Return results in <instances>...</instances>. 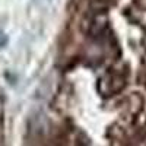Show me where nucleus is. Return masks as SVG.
Instances as JSON below:
<instances>
[{
  "label": "nucleus",
  "mask_w": 146,
  "mask_h": 146,
  "mask_svg": "<svg viewBox=\"0 0 146 146\" xmlns=\"http://www.w3.org/2000/svg\"><path fill=\"white\" fill-rule=\"evenodd\" d=\"M7 42H9V36H7V34L0 28V50L2 48H5L6 45H7Z\"/></svg>",
  "instance_id": "f257e3e1"
}]
</instances>
